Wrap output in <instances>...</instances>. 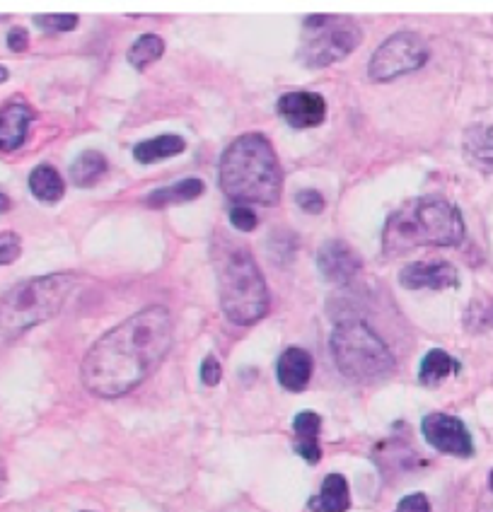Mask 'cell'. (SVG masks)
Masks as SVG:
<instances>
[{
	"label": "cell",
	"instance_id": "cell-4",
	"mask_svg": "<svg viewBox=\"0 0 493 512\" xmlns=\"http://www.w3.org/2000/svg\"><path fill=\"white\" fill-rule=\"evenodd\" d=\"M220 310L237 327H249L269 312V285L245 244L218 237L213 247Z\"/></svg>",
	"mask_w": 493,
	"mask_h": 512
},
{
	"label": "cell",
	"instance_id": "cell-11",
	"mask_svg": "<svg viewBox=\"0 0 493 512\" xmlns=\"http://www.w3.org/2000/svg\"><path fill=\"white\" fill-rule=\"evenodd\" d=\"M276 109L290 128H315L327 119V102L322 95L310 90L288 92L278 100Z\"/></svg>",
	"mask_w": 493,
	"mask_h": 512
},
{
	"label": "cell",
	"instance_id": "cell-26",
	"mask_svg": "<svg viewBox=\"0 0 493 512\" xmlns=\"http://www.w3.org/2000/svg\"><path fill=\"white\" fill-rule=\"evenodd\" d=\"M295 203H298V208H303V211L310 215L322 213L324 206H327V201H324V196L319 194L317 189L298 191V194H295Z\"/></svg>",
	"mask_w": 493,
	"mask_h": 512
},
{
	"label": "cell",
	"instance_id": "cell-13",
	"mask_svg": "<svg viewBox=\"0 0 493 512\" xmlns=\"http://www.w3.org/2000/svg\"><path fill=\"white\" fill-rule=\"evenodd\" d=\"M34 121V109L22 100H13L0 109V150L13 153L27 141L29 126Z\"/></svg>",
	"mask_w": 493,
	"mask_h": 512
},
{
	"label": "cell",
	"instance_id": "cell-8",
	"mask_svg": "<svg viewBox=\"0 0 493 512\" xmlns=\"http://www.w3.org/2000/svg\"><path fill=\"white\" fill-rule=\"evenodd\" d=\"M428 46L416 32H394L390 39H385L375 49L373 58L368 63V78L373 83H390V80L399 78V75L414 73L426 66Z\"/></svg>",
	"mask_w": 493,
	"mask_h": 512
},
{
	"label": "cell",
	"instance_id": "cell-16",
	"mask_svg": "<svg viewBox=\"0 0 493 512\" xmlns=\"http://www.w3.org/2000/svg\"><path fill=\"white\" fill-rule=\"evenodd\" d=\"M351 508V491L341 474H329L315 498H310L312 512H346Z\"/></svg>",
	"mask_w": 493,
	"mask_h": 512
},
{
	"label": "cell",
	"instance_id": "cell-14",
	"mask_svg": "<svg viewBox=\"0 0 493 512\" xmlns=\"http://www.w3.org/2000/svg\"><path fill=\"white\" fill-rule=\"evenodd\" d=\"M276 375L283 389H288V392H303L312 377V356L305 348H286L281 353V358H278Z\"/></svg>",
	"mask_w": 493,
	"mask_h": 512
},
{
	"label": "cell",
	"instance_id": "cell-3",
	"mask_svg": "<svg viewBox=\"0 0 493 512\" xmlns=\"http://www.w3.org/2000/svg\"><path fill=\"white\" fill-rule=\"evenodd\" d=\"M464 240L460 208L443 196L406 201L387 218L382 230L385 256H402L419 247H457Z\"/></svg>",
	"mask_w": 493,
	"mask_h": 512
},
{
	"label": "cell",
	"instance_id": "cell-7",
	"mask_svg": "<svg viewBox=\"0 0 493 512\" xmlns=\"http://www.w3.org/2000/svg\"><path fill=\"white\" fill-rule=\"evenodd\" d=\"M363 42V29L346 15H310L303 22L298 58L305 68H324L341 61Z\"/></svg>",
	"mask_w": 493,
	"mask_h": 512
},
{
	"label": "cell",
	"instance_id": "cell-12",
	"mask_svg": "<svg viewBox=\"0 0 493 512\" xmlns=\"http://www.w3.org/2000/svg\"><path fill=\"white\" fill-rule=\"evenodd\" d=\"M399 283L406 290H445V288H457L460 283V273L448 261H426V264H409L404 266L399 273Z\"/></svg>",
	"mask_w": 493,
	"mask_h": 512
},
{
	"label": "cell",
	"instance_id": "cell-17",
	"mask_svg": "<svg viewBox=\"0 0 493 512\" xmlns=\"http://www.w3.org/2000/svg\"><path fill=\"white\" fill-rule=\"evenodd\" d=\"M184 150H187V141H184L182 136L170 133V136H158L150 138V141L138 143L136 148H133V157H136V162H141V165H153V162L170 160V157L182 155Z\"/></svg>",
	"mask_w": 493,
	"mask_h": 512
},
{
	"label": "cell",
	"instance_id": "cell-32",
	"mask_svg": "<svg viewBox=\"0 0 493 512\" xmlns=\"http://www.w3.org/2000/svg\"><path fill=\"white\" fill-rule=\"evenodd\" d=\"M5 491V474H3V469H0V493Z\"/></svg>",
	"mask_w": 493,
	"mask_h": 512
},
{
	"label": "cell",
	"instance_id": "cell-15",
	"mask_svg": "<svg viewBox=\"0 0 493 512\" xmlns=\"http://www.w3.org/2000/svg\"><path fill=\"white\" fill-rule=\"evenodd\" d=\"M293 430H295V452H298L307 464H317L319 459H322V447H319L322 416L315 411H300L293 421Z\"/></svg>",
	"mask_w": 493,
	"mask_h": 512
},
{
	"label": "cell",
	"instance_id": "cell-23",
	"mask_svg": "<svg viewBox=\"0 0 493 512\" xmlns=\"http://www.w3.org/2000/svg\"><path fill=\"white\" fill-rule=\"evenodd\" d=\"M34 25L39 29H44V32H71V29L78 27V15H68V13H61V15H37L34 17Z\"/></svg>",
	"mask_w": 493,
	"mask_h": 512
},
{
	"label": "cell",
	"instance_id": "cell-30",
	"mask_svg": "<svg viewBox=\"0 0 493 512\" xmlns=\"http://www.w3.org/2000/svg\"><path fill=\"white\" fill-rule=\"evenodd\" d=\"M10 211V199L5 194H0V213H8Z\"/></svg>",
	"mask_w": 493,
	"mask_h": 512
},
{
	"label": "cell",
	"instance_id": "cell-9",
	"mask_svg": "<svg viewBox=\"0 0 493 512\" xmlns=\"http://www.w3.org/2000/svg\"><path fill=\"white\" fill-rule=\"evenodd\" d=\"M423 438L428 445L435 447L443 455L452 457H472L474 455V442L472 435L460 418L450 416V413H428L421 421Z\"/></svg>",
	"mask_w": 493,
	"mask_h": 512
},
{
	"label": "cell",
	"instance_id": "cell-28",
	"mask_svg": "<svg viewBox=\"0 0 493 512\" xmlns=\"http://www.w3.org/2000/svg\"><path fill=\"white\" fill-rule=\"evenodd\" d=\"M394 512H431V503H428V498L423 493H411V496L399 500Z\"/></svg>",
	"mask_w": 493,
	"mask_h": 512
},
{
	"label": "cell",
	"instance_id": "cell-5",
	"mask_svg": "<svg viewBox=\"0 0 493 512\" xmlns=\"http://www.w3.org/2000/svg\"><path fill=\"white\" fill-rule=\"evenodd\" d=\"M75 283L78 278L73 273H51V276L17 283L0 298V331L17 336L37 324L49 322L63 310Z\"/></svg>",
	"mask_w": 493,
	"mask_h": 512
},
{
	"label": "cell",
	"instance_id": "cell-19",
	"mask_svg": "<svg viewBox=\"0 0 493 512\" xmlns=\"http://www.w3.org/2000/svg\"><path fill=\"white\" fill-rule=\"evenodd\" d=\"M29 191H32L39 201L56 203L63 199V194H66V184H63V177L54 170V167L39 165L34 167L32 174H29Z\"/></svg>",
	"mask_w": 493,
	"mask_h": 512
},
{
	"label": "cell",
	"instance_id": "cell-21",
	"mask_svg": "<svg viewBox=\"0 0 493 512\" xmlns=\"http://www.w3.org/2000/svg\"><path fill=\"white\" fill-rule=\"evenodd\" d=\"M107 157L100 150H85L83 155L71 165V179L78 189L97 184L107 174Z\"/></svg>",
	"mask_w": 493,
	"mask_h": 512
},
{
	"label": "cell",
	"instance_id": "cell-10",
	"mask_svg": "<svg viewBox=\"0 0 493 512\" xmlns=\"http://www.w3.org/2000/svg\"><path fill=\"white\" fill-rule=\"evenodd\" d=\"M317 269L324 281L334 285H346L363 269V259L358 256V252L351 244L341 240H329L319 247Z\"/></svg>",
	"mask_w": 493,
	"mask_h": 512
},
{
	"label": "cell",
	"instance_id": "cell-22",
	"mask_svg": "<svg viewBox=\"0 0 493 512\" xmlns=\"http://www.w3.org/2000/svg\"><path fill=\"white\" fill-rule=\"evenodd\" d=\"M162 54H165V42H162L158 34H143L131 46L129 63L136 71H145L150 63L160 61Z\"/></svg>",
	"mask_w": 493,
	"mask_h": 512
},
{
	"label": "cell",
	"instance_id": "cell-1",
	"mask_svg": "<svg viewBox=\"0 0 493 512\" xmlns=\"http://www.w3.org/2000/svg\"><path fill=\"white\" fill-rule=\"evenodd\" d=\"M172 336V314L162 305H150L124 319L85 353L80 370L85 389L102 399L129 394L160 368L172 348Z\"/></svg>",
	"mask_w": 493,
	"mask_h": 512
},
{
	"label": "cell",
	"instance_id": "cell-6",
	"mask_svg": "<svg viewBox=\"0 0 493 512\" xmlns=\"http://www.w3.org/2000/svg\"><path fill=\"white\" fill-rule=\"evenodd\" d=\"M336 368L353 382L385 380L394 372V356L387 343L363 319H346L332 334Z\"/></svg>",
	"mask_w": 493,
	"mask_h": 512
},
{
	"label": "cell",
	"instance_id": "cell-24",
	"mask_svg": "<svg viewBox=\"0 0 493 512\" xmlns=\"http://www.w3.org/2000/svg\"><path fill=\"white\" fill-rule=\"evenodd\" d=\"M230 223H232V228H237L240 232H252L254 228H257L259 218L249 206L235 203V206L230 208Z\"/></svg>",
	"mask_w": 493,
	"mask_h": 512
},
{
	"label": "cell",
	"instance_id": "cell-25",
	"mask_svg": "<svg viewBox=\"0 0 493 512\" xmlns=\"http://www.w3.org/2000/svg\"><path fill=\"white\" fill-rule=\"evenodd\" d=\"M22 254V240L15 232H0V266L13 264Z\"/></svg>",
	"mask_w": 493,
	"mask_h": 512
},
{
	"label": "cell",
	"instance_id": "cell-29",
	"mask_svg": "<svg viewBox=\"0 0 493 512\" xmlns=\"http://www.w3.org/2000/svg\"><path fill=\"white\" fill-rule=\"evenodd\" d=\"M27 46H29V34H27V29H22V27L10 29V34H8V49L15 51V54H20V51H25Z\"/></svg>",
	"mask_w": 493,
	"mask_h": 512
},
{
	"label": "cell",
	"instance_id": "cell-33",
	"mask_svg": "<svg viewBox=\"0 0 493 512\" xmlns=\"http://www.w3.org/2000/svg\"><path fill=\"white\" fill-rule=\"evenodd\" d=\"M489 486H491V491H493V471H491V476H489Z\"/></svg>",
	"mask_w": 493,
	"mask_h": 512
},
{
	"label": "cell",
	"instance_id": "cell-20",
	"mask_svg": "<svg viewBox=\"0 0 493 512\" xmlns=\"http://www.w3.org/2000/svg\"><path fill=\"white\" fill-rule=\"evenodd\" d=\"M460 372V363L450 356V353L440 351V348H433V351L426 353V358L421 360L419 368V382L426 384V387H435L445 380V377Z\"/></svg>",
	"mask_w": 493,
	"mask_h": 512
},
{
	"label": "cell",
	"instance_id": "cell-27",
	"mask_svg": "<svg viewBox=\"0 0 493 512\" xmlns=\"http://www.w3.org/2000/svg\"><path fill=\"white\" fill-rule=\"evenodd\" d=\"M220 377H223V368H220L218 358L216 356H206L201 363V382L206 384V387H216L220 382Z\"/></svg>",
	"mask_w": 493,
	"mask_h": 512
},
{
	"label": "cell",
	"instance_id": "cell-18",
	"mask_svg": "<svg viewBox=\"0 0 493 512\" xmlns=\"http://www.w3.org/2000/svg\"><path fill=\"white\" fill-rule=\"evenodd\" d=\"M206 189V184L201 179H182V182L172 184V186H162V189H155L153 194L145 199L150 208H167L172 203H187L199 199Z\"/></svg>",
	"mask_w": 493,
	"mask_h": 512
},
{
	"label": "cell",
	"instance_id": "cell-31",
	"mask_svg": "<svg viewBox=\"0 0 493 512\" xmlns=\"http://www.w3.org/2000/svg\"><path fill=\"white\" fill-rule=\"evenodd\" d=\"M10 78V73H8V68L5 66H0V83H5V80Z\"/></svg>",
	"mask_w": 493,
	"mask_h": 512
},
{
	"label": "cell",
	"instance_id": "cell-2",
	"mask_svg": "<svg viewBox=\"0 0 493 512\" xmlns=\"http://www.w3.org/2000/svg\"><path fill=\"white\" fill-rule=\"evenodd\" d=\"M218 182L230 201L274 206L281 199L283 170L269 138L261 133L235 138L220 155Z\"/></svg>",
	"mask_w": 493,
	"mask_h": 512
}]
</instances>
